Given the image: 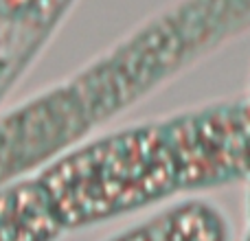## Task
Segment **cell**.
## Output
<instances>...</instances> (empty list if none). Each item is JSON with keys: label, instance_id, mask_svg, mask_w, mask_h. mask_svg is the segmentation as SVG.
<instances>
[{"label": "cell", "instance_id": "3", "mask_svg": "<svg viewBox=\"0 0 250 241\" xmlns=\"http://www.w3.org/2000/svg\"><path fill=\"white\" fill-rule=\"evenodd\" d=\"M79 0H0V110Z\"/></svg>", "mask_w": 250, "mask_h": 241}, {"label": "cell", "instance_id": "1", "mask_svg": "<svg viewBox=\"0 0 250 241\" xmlns=\"http://www.w3.org/2000/svg\"><path fill=\"white\" fill-rule=\"evenodd\" d=\"M250 33V0H171L0 114V189L97 138L114 119Z\"/></svg>", "mask_w": 250, "mask_h": 241}, {"label": "cell", "instance_id": "4", "mask_svg": "<svg viewBox=\"0 0 250 241\" xmlns=\"http://www.w3.org/2000/svg\"><path fill=\"white\" fill-rule=\"evenodd\" d=\"M105 241H233V226L215 202L187 198Z\"/></svg>", "mask_w": 250, "mask_h": 241}, {"label": "cell", "instance_id": "2", "mask_svg": "<svg viewBox=\"0 0 250 241\" xmlns=\"http://www.w3.org/2000/svg\"><path fill=\"white\" fill-rule=\"evenodd\" d=\"M250 176V101L195 105L99 134L33 173L64 233Z\"/></svg>", "mask_w": 250, "mask_h": 241}, {"label": "cell", "instance_id": "5", "mask_svg": "<svg viewBox=\"0 0 250 241\" xmlns=\"http://www.w3.org/2000/svg\"><path fill=\"white\" fill-rule=\"evenodd\" d=\"M62 235L64 228L33 178L0 189V241H57Z\"/></svg>", "mask_w": 250, "mask_h": 241}]
</instances>
